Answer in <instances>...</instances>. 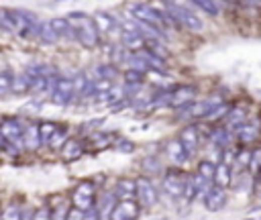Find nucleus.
<instances>
[{"mask_svg": "<svg viewBox=\"0 0 261 220\" xmlns=\"http://www.w3.org/2000/svg\"><path fill=\"white\" fill-rule=\"evenodd\" d=\"M68 21H78L74 25V31H76V41H80L84 47H96L98 45V37H100V31L96 27V21L90 19L88 15L84 13H70L68 15Z\"/></svg>", "mask_w": 261, "mask_h": 220, "instance_id": "1", "label": "nucleus"}, {"mask_svg": "<svg viewBox=\"0 0 261 220\" xmlns=\"http://www.w3.org/2000/svg\"><path fill=\"white\" fill-rule=\"evenodd\" d=\"M131 15L141 23V25H149V27H155V29H160L164 31L166 25L170 23L168 21V15L164 11H158V9H153L149 5H141V3H135L129 7Z\"/></svg>", "mask_w": 261, "mask_h": 220, "instance_id": "2", "label": "nucleus"}, {"mask_svg": "<svg viewBox=\"0 0 261 220\" xmlns=\"http://www.w3.org/2000/svg\"><path fill=\"white\" fill-rule=\"evenodd\" d=\"M72 204L80 212H92L96 210V186L90 180L80 182L72 192Z\"/></svg>", "mask_w": 261, "mask_h": 220, "instance_id": "3", "label": "nucleus"}, {"mask_svg": "<svg viewBox=\"0 0 261 220\" xmlns=\"http://www.w3.org/2000/svg\"><path fill=\"white\" fill-rule=\"evenodd\" d=\"M186 182H188V176H184L182 170L178 168H170L166 174H164V190L170 198H180L184 196V190H186Z\"/></svg>", "mask_w": 261, "mask_h": 220, "instance_id": "4", "label": "nucleus"}, {"mask_svg": "<svg viewBox=\"0 0 261 220\" xmlns=\"http://www.w3.org/2000/svg\"><path fill=\"white\" fill-rule=\"evenodd\" d=\"M76 96V86H74V78H66V76H60L56 86H54V92H51V102L58 104V106H68Z\"/></svg>", "mask_w": 261, "mask_h": 220, "instance_id": "5", "label": "nucleus"}, {"mask_svg": "<svg viewBox=\"0 0 261 220\" xmlns=\"http://www.w3.org/2000/svg\"><path fill=\"white\" fill-rule=\"evenodd\" d=\"M137 200H139L141 208L143 206L151 208V206L158 204V190H155L153 182L149 178H145V176L137 178Z\"/></svg>", "mask_w": 261, "mask_h": 220, "instance_id": "6", "label": "nucleus"}, {"mask_svg": "<svg viewBox=\"0 0 261 220\" xmlns=\"http://www.w3.org/2000/svg\"><path fill=\"white\" fill-rule=\"evenodd\" d=\"M141 214V204L135 200H121L117 202L115 210L111 212L109 220H137Z\"/></svg>", "mask_w": 261, "mask_h": 220, "instance_id": "7", "label": "nucleus"}, {"mask_svg": "<svg viewBox=\"0 0 261 220\" xmlns=\"http://www.w3.org/2000/svg\"><path fill=\"white\" fill-rule=\"evenodd\" d=\"M25 129H27V125H23L19 119H5L3 125H0V135H3V139L11 141V143L23 145Z\"/></svg>", "mask_w": 261, "mask_h": 220, "instance_id": "8", "label": "nucleus"}, {"mask_svg": "<svg viewBox=\"0 0 261 220\" xmlns=\"http://www.w3.org/2000/svg\"><path fill=\"white\" fill-rule=\"evenodd\" d=\"M202 202H204L206 210H211V212H219V210H223V208H225V204H227V190H223L221 186H217V184H215L211 190H208V192L204 194Z\"/></svg>", "mask_w": 261, "mask_h": 220, "instance_id": "9", "label": "nucleus"}, {"mask_svg": "<svg viewBox=\"0 0 261 220\" xmlns=\"http://www.w3.org/2000/svg\"><path fill=\"white\" fill-rule=\"evenodd\" d=\"M178 139L182 141V145H184V149L188 151V155H190V157H192V155L198 151V147H200V131H198V127H196V125H188V127H184Z\"/></svg>", "mask_w": 261, "mask_h": 220, "instance_id": "10", "label": "nucleus"}, {"mask_svg": "<svg viewBox=\"0 0 261 220\" xmlns=\"http://www.w3.org/2000/svg\"><path fill=\"white\" fill-rule=\"evenodd\" d=\"M94 21H96V27H98L100 33L113 35V33H121V31H123V27L119 25L117 17L111 15V13H107V11H98L96 17H94Z\"/></svg>", "mask_w": 261, "mask_h": 220, "instance_id": "11", "label": "nucleus"}, {"mask_svg": "<svg viewBox=\"0 0 261 220\" xmlns=\"http://www.w3.org/2000/svg\"><path fill=\"white\" fill-rule=\"evenodd\" d=\"M194 96H196V88H194V86H178V88H172V102H170V106H176V108L188 106V104L194 102Z\"/></svg>", "mask_w": 261, "mask_h": 220, "instance_id": "12", "label": "nucleus"}, {"mask_svg": "<svg viewBox=\"0 0 261 220\" xmlns=\"http://www.w3.org/2000/svg\"><path fill=\"white\" fill-rule=\"evenodd\" d=\"M245 119H247V110L243 106L231 108V113L225 117V129L231 133H239L241 127L245 125Z\"/></svg>", "mask_w": 261, "mask_h": 220, "instance_id": "13", "label": "nucleus"}, {"mask_svg": "<svg viewBox=\"0 0 261 220\" xmlns=\"http://www.w3.org/2000/svg\"><path fill=\"white\" fill-rule=\"evenodd\" d=\"M115 196L117 200H133L137 196V180H131V178H121L115 186Z\"/></svg>", "mask_w": 261, "mask_h": 220, "instance_id": "14", "label": "nucleus"}, {"mask_svg": "<svg viewBox=\"0 0 261 220\" xmlns=\"http://www.w3.org/2000/svg\"><path fill=\"white\" fill-rule=\"evenodd\" d=\"M164 151H166V157H170L174 163H184V161L190 159V155H188V151L184 149V145H182L180 139H170V141L166 143Z\"/></svg>", "mask_w": 261, "mask_h": 220, "instance_id": "15", "label": "nucleus"}, {"mask_svg": "<svg viewBox=\"0 0 261 220\" xmlns=\"http://www.w3.org/2000/svg\"><path fill=\"white\" fill-rule=\"evenodd\" d=\"M41 145H43V141H41L39 125H27L25 137H23V147H25L27 151H37Z\"/></svg>", "mask_w": 261, "mask_h": 220, "instance_id": "16", "label": "nucleus"}, {"mask_svg": "<svg viewBox=\"0 0 261 220\" xmlns=\"http://www.w3.org/2000/svg\"><path fill=\"white\" fill-rule=\"evenodd\" d=\"M51 27H54V31L58 33L60 39H70V41H76V31H74V25L68 21V19H54V21H49Z\"/></svg>", "mask_w": 261, "mask_h": 220, "instance_id": "17", "label": "nucleus"}, {"mask_svg": "<svg viewBox=\"0 0 261 220\" xmlns=\"http://www.w3.org/2000/svg\"><path fill=\"white\" fill-rule=\"evenodd\" d=\"M257 135H259V121L245 123V125L241 127V131L237 133V137H239L243 143H251V141H255V139H257Z\"/></svg>", "mask_w": 261, "mask_h": 220, "instance_id": "18", "label": "nucleus"}, {"mask_svg": "<svg viewBox=\"0 0 261 220\" xmlns=\"http://www.w3.org/2000/svg\"><path fill=\"white\" fill-rule=\"evenodd\" d=\"M233 182V176H231V165L227 163H219L217 165V178H215V184L221 186L223 190H227Z\"/></svg>", "mask_w": 261, "mask_h": 220, "instance_id": "19", "label": "nucleus"}, {"mask_svg": "<svg viewBox=\"0 0 261 220\" xmlns=\"http://www.w3.org/2000/svg\"><path fill=\"white\" fill-rule=\"evenodd\" d=\"M82 151H84V143L80 139H70L62 147V153L66 159H78V157H82Z\"/></svg>", "mask_w": 261, "mask_h": 220, "instance_id": "20", "label": "nucleus"}, {"mask_svg": "<svg viewBox=\"0 0 261 220\" xmlns=\"http://www.w3.org/2000/svg\"><path fill=\"white\" fill-rule=\"evenodd\" d=\"M198 176H202L204 180H208L211 184H215V178H217V165L211 161V159H202L198 163Z\"/></svg>", "mask_w": 261, "mask_h": 220, "instance_id": "21", "label": "nucleus"}, {"mask_svg": "<svg viewBox=\"0 0 261 220\" xmlns=\"http://www.w3.org/2000/svg\"><path fill=\"white\" fill-rule=\"evenodd\" d=\"M60 125L58 123H39V133H41V141L43 145H49L51 139H54V135L58 133Z\"/></svg>", "mask_w": 261, "mask_h": 220, "instance_id": "22", "label": "nucleus"}, {"mask_svg": "<svg viewBox=\"0 0 261 220\" xmlns=\"http://www.w3.org/2000/svg\"><path fill=\"white\" fill-rule=\"evenodd\" d=\"M31 78L27 74H17L15 76V82H13V92L15 94H25V92H31Z\"/></svg>", "mask_w": 261, "mask_h": 220, "instance_id": "23", "label": "nucleus"}, {"mask_svg": "<svg viewBox=\"0 0 261 220\" xmlns=\"http://www.w3.org/2000/svg\"><path fill=\"white\" fill-rule=\"evenodd\" d=\"M39 39H41L43 43H47V45H54V43L60 41V37H58V33L54 31V27H51V23H43V27H41V31H39Z\"/></svg>", "mask_w": 261, "mask_h": 220, "instance_id": "24", "label": "nucleus"}, {"mask_svg": "<svg viewBox=\"0 0 261 220\" xmlns=\"http://www.w3.org/2000/svg\"><path fill=\"white\" fill-rule=\"evenodd\" d=\"M229 139H231V131H227L225 127L215 129V131H213V135H211V143H213V145H217V147H223Z\"/></svg>", "mask_w": 261, "mask_h": 220, "instance_id": "25", "label": "nucleus"}, {"mask_svg": "<svg viewBox=\"0 0 261 220\" xmlns=\"http://www.w3.org/2000/svg\"><path fill=\"white\" fill-rule=\"evenodd\" d=\"M13 82H15V74H11L9 70H3V74H0V92H3V96L13 92Z\"/></svg>", "mask_w": 261, "mask_h": 220, "instance_id": "26", "label": "nucleus"}, {"mask_svg": "<svg viewBox=\"0 0 261 220\" xmlns=\"http://www.w3.org/2000/svg\"><path fill=\"white\" fill-rule=\"evenodd\" d=\"M196 9H200V11H204V13H208V15H213V17H217L221 11H219V3H213V0H196V3H192Z\"/></svg>", "mask_w": 261, "mask_h": 220, "instance_id": "27", "label": "nucleus"}, {"mask_svg": "<svg viewBox=\"0 0 261 220\" xmlns=\"http://www.w3.org/2000/svg\"><path fill=\"white\" fill-rule=\"evenodd\" d=\"M96 78H100V80H109V82H113L115 78H117V70H115V66H111V64H102V66H98L96 68Z\"/></svg>", "mask_w": 261, "mask_h": 220, "instance_id": "28", "label": "nucleus"}, {"mask_svg": "<svg viewBox=\"0 0 261 220\" xmlns=\"http://www.w3.org/2000/svg\"><path fill=\"white\" fill-rule=\"evenodd\" d=\"M70 212H72V208H70L68 202H62V204H58V206L51 208L54 220H68V218H70Z\"/></svg>", "mask_w": 261, "mask_h": 220, "instance_id": "29", "label": "nucleus"}, {"mask_svg": "<svg viewBox=\"0 0 261 220\" xmlns=\"http://www.w3.org/2000/svg\"><path fill=\"white\" fill-rule=\"evenodd\" d=\"M196 196H200V192H198V186H196V180H194V176H188L186 190H184V198H186L188 202H192Z\"/></svg>", "mask_w": 261, "mask_h": 220, "instance_id": "30", "label": "nucleus"}, {"mask_svg": "<svg viewBox=\"0 0 261 220\" xmlns=\"http://www.w3.org/2000/svg\"><path fill=\"white\" fill-rule=\"evenodd\" d=\"M66 135H68V127H60L58 133L54 135V139H51L49 147H51V149H58L60 145H66V143H68V141H66Z\"/></svg>", "mask_w": 261, "mask_h": 220, "instance_id": "31", "label": "nucleus"}, {"mask_svg": "<svg viewBox=\"0 0 261 220\" xmlns=\"http://www.w3.org/2000/svg\"><path fill=\"white\" fill-rule=\"evenodd\" d=\"M21 218H23V210L15 204L7 206L5 212H3V220H21Z\"/></svg>", "mask_w": 261, "mask_h": 220, "instance_id": "32", "label": "nucleus"}, {"mask_svg": "<svg viewBox=\"0 0 261 220\" xmlns=\"http://www.w3.org/2000/svg\"><path fill=\"white\" fill-rule=\"evenodd\" d=\"M229 113H231V108H229L227 104H219V106H215V108H213V113L208 115L206 119H211V121H219V119L227 117Z\"/></svg>", "mask_w": 261, "mask_h": 220, "instance_id": "33", "label": "nucleus"}, {"mask_svg": "<svg viewBox=\"0 0 261 220\" xmlns=\"http://www.w3.org/2000/svg\"><path fill=\"white\" fill-rule=\"evenodd\" d=\"M251 157H253V151H241V153H237V165L241 170H245V168H251Z\"/></svg>", "mask_w": 261, "mask_h": 220, "instance_id": "34", "label": "nucleus"}, {"mask_svg": "<svg viewBox=\"0 0 261 220\" xmlns=\"http://www.w3.org/2000/svg\"><path fill=\"white\" fill-rule=\"evenodd\" d=\"M249 170H251V174H253V176L261 174V147L253 151V157H251V168H249Z\"/></svg>", "mask_w": 261, "mask_h": 220, "instance_id": "35", "label": "nucleus"}, {"mask_svg": "<svg viewBox=\"0 0 261 220\" xmlns=\"http://www.w3.org/2000/svg\"><path fill=\"white\" fill-rule=\"evenodd\" d=\"M109 139H113V135H109V133H96V135H92V141H94V145H98V149L109 147L111 145Z\"/></svg>", "mask_w": 261, "mask_h": 220, "instance_id": "36", "label": "nucleus"}, {"mask_svg": "<svg viewBox=\"0 0 261 220\" xmlns=\"http://www.w3.org/2000/svg\"><path fill=\"white\" fill-rule=\"evenodd\" d=\"M0 145H3V151L7 153V155H19L21 153V147L17 145V143H11V141H7V139H3V141H0Z\"/></svg>", "mask_w": 261, "mask_h": 220, "instance_id": "37", "label": "nucleus"}, {"mask_svg": "<svg viewBox=\"0 0 261 220\" xmlns=\"http://www.w3.org/2000/svg\"><path fill=\"white\" fill-rule=\"evenodd\" d=\"M35 220H54V214H51V208L43 206V208L35 210Z\"/></svg>", "mask_w": 261, "mask_h": 220, "instance_id": "38", "label": "nucleus"}, {"mask_svg": "<svg viewBox=\"0 0 261 220\" xmlns=\"http://www.w3.org/2000/svg\"><path fill=\"white\" fill-rule=\"evenodd\" d=\"M117 149H121V151H133V143L127 141V139H119L117 141Z\"/></svg>", "mask_w": 261, "mask_h": 220, "instance_id": "39", "label": "nucleus"}, {"mask_svg": "<svg viewBox=\"0 0 261 220\" xmlns=\"http://www.w3.org/2000/svg\"><path fill=\"white\" fill-rule=\"evenodd\" d=\"M21 220H35V212H33V210H29V208H27V210H23V218H21Z\"/></svg>", "mask_w": 261, "mask_h": 220, "instance_id": "40", "label": "nucleus"}]
</instances>
